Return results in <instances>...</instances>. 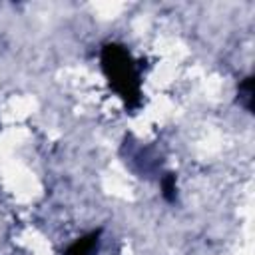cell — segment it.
<instances>
[{
  "label": "cell",
  "mask_w": 255,
  "mask_h": 255,
  "mask_svg": "<svg viewBox=\"0 0 255 255\" xmlns=\"http://www.w3.org/2000/svg\"><path fill=\"white\" fill-rule=\"evenodd\" d=\"M102 68L110 86L126 100L128 106L139 104V70L124 46L108 44L102 50Z\"/></svg>",
  "instance_id": "1"
},
{
  "label": "cell",
  "mask_w": 255,
  "mask_h": 255,
  "mask_svg": "<svg viewBox=\"0 0 255 255\" xmlns=\"http://www.w3.org/2000/svg\"><path fill=\"white\" fill-rule=\"evenodd\" d=\"M98 237H100V231H92L90 235H86V237L74 241V243L66 249L64 255H92L94 249H96V245H98Z\"/></svg>",
  "instance_id": "2"
},
{
  "label": "cell",
  "mask_w": 255,
  "mask_h": 255,
  "mask_svg": "<svg viewBox=\"0 0 255 255\" xmlns=\"http://www.w3.org/2000/svg\"><path fill=\"white\" fill-rule=\"evenodd\" d=\"M239 104L247 112H253V78L251 76L239 82Z\"/></svg>",
  "instance_id": "3"
},
{
  "label": "cell",
  "mask_w": 255,
  "mask_h": 255,
  "mask_svg": "<svg viewBox=\"0 0 255 255\" xmlns=\"http://www.w3.org/2000/svg\"><path fill=\"white\" fill-rule=\"evenodd\" d=\"M161 189H163V197H165L167 201H173V199H175V175H173V173L163 175V179H161Z\"/></svg>",
  "instance_id": "4"
}]
</instances>
